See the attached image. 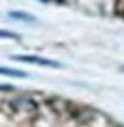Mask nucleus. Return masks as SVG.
Returning <instances> with one entry per match:
<instances>
[{
  "mask_svg": "<svg viewBox=\"0 0 124 127\" xmlns=\"http://www.w3.org/2000/svg\"><path fill=\"white\" fill-rule=\"evenodd\" d=\"M12 59L15 61H22V63H31V64H38V66H46V68H63L61 63H58L55 59H48L43 58V56H29V54H17V56H12Z\"/></svg>",
  "mask_w": 124,
  "mask_h": 127,
  "instance_id": "f257e3e1",
  "label": "nucleus"
},
{
  "mask_svg": "<svg viewBox=\"0 0 124 127\" xmlns=\"http://www.w3.org/2000/svg\"><path fill=\"white\" fill-rule=\"evenodd\" d=\"M10 105H14V108L22 110V112H32V110H36V103H34L31 98H26V97L12 100V102H10Z\"/></svg>",
  "mask_w": 124,
  "mask_h": 127,
  "instance_id": "f03ea898",
  "label": "nucleus"
},
{
  "mask_svg": "<svg viewBox=\"0 0 124 127\" xmlns=\"http://www.w3.org/2000/svg\"><path fill=\"white\" fill-rule=\"evenodd\" d=\"M0 75H2V76H14V78H27L29 76V73L22 71V69L5 68V66H0Z\"/></svg>",
  "mask_w": 124,
  "mask_h": 127,
  "instance_id": "7ed1b4c3",
  "label": "nucleus"
},
{
  "mask_svg": "<svg viewBox=\"0 0 124 127\" xmlns=\"http://www.w3.org/2000/svg\"><path fill=\"white\" fill-rule=\"evenodd\" d=\"M9 17L17 19V20H24V22H36V17L34 15H31L27 12H20V10H12V12H9Z\"/></svg>",
  "mask_w": 124,
  "mask_h": 127,
  "instance_id": "20e7f679",
  "label": "nucleus"
},
{
  "mask_svg": "<svg viewBox=\"0 0 124 127\" xmlns=\"http://www.w3.org/2000/svg\"><path fill=\"white\" fill-rule=\"evenodd\" d=\"M0 39H19V34L17 32H12V31L0 29Z\"/></svg>",
  "mask_w": 124,
  "mask_h": 127,
  "instance_id": "39448f33",
  "label": "nucleus"
},
{
  "mask_svg": "<svg viewBox=\"0 0 124 127\" xmlns=\"http://www.w3.org/2000/svg\"><path fill=\"white\" fill-rule=\"evenodd\" d=\"M121 71H124V66H121Z\"/></svg>",
  "mask_w": 124,
  "mask_h": 127,
  "instance_id": "423d86ee",
  "label": "nucleus"
}]
</instances>
